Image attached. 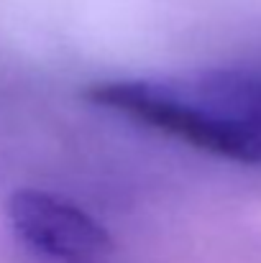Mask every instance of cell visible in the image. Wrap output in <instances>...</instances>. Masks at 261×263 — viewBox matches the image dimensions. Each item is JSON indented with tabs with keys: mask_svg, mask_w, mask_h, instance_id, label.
I'll return each mask as SVG.
<instances>
[{
	"mask_svg": "<svg viewBox=\"0 0 261 263\" xmlns=\"http://www.w3.org/2000/svg\"><path fill=\"white\" fill-rule=\"evenodd\" d=\"M5 215L21 246L49 263H108L113 256L110 233L59 194L18 189L8 197Z\"/></svg>",
	"mask_w": 261,
	"mask_h": 263,
	"instance_id": "2",
	"label": "cell"
},
{
	"mask_svg": "<svg viewBox=\"0 0 261 263\" xmlns=\"http://www.w3.org/2000/svg\"><path fill=\"white\" fill-rule=\"evenodd\" d=\"M85 97L197 151L261 166V72L200 69L97 82Z\"/></svg>",
	"mask_w": 261,
	"mask_h": 263,
	"instance_id": "1",
	"label": "cell"
}]
</instances>
